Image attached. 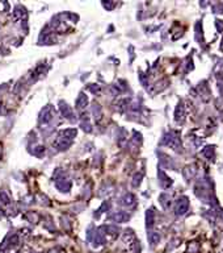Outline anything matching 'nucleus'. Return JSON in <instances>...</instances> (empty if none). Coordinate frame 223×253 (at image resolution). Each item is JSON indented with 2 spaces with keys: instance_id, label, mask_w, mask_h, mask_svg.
<instances>
[{
  "instance_id": "obj_1",
  "label": "nucleus",
  "mask_w": 223,
  "mask_h": 253,
  "mask_svg": "<svg viewBox=\"0 0 223 253\" xmlns=\"http://www.w3.org/2000/svg\"><path fill=\"white\" fill-rule=\"evenodd\" d=\"M186 210H188V202L186 199H181L177 203V214H184Z\"/></svg>"
},
{
  "instance_id": "obj_2",
  "label": "nucleus",
  "mask_w": 223,
  "mask_h": 253,
  "mask_svg": "<svg viewBox=\"0 0 223 253\" xmlns=\"http://www.w3.org/2000/svg\"><path fill=\"white\" fill-rule=\"evenodd\" d=\"M127 218H129V216H126L125 214H118V215H116V219H118L119 222H125Z\"/></svg>"
},
{
  "instance_id": "obj_3",
  "label": "nucleus",
  "mask_w": 223,
  "mask_h": 253,
  "mask_svg": "<svg viewBox=\"0 0 223 253\" xmlns=\"http://www.w3.org/2000/svg\"><path fill=\"white\" fill-rule=\"evenodd\" d=\"M159 241V235H151V243L152 245H155Z\"/></svg>"
}]
</instances>
